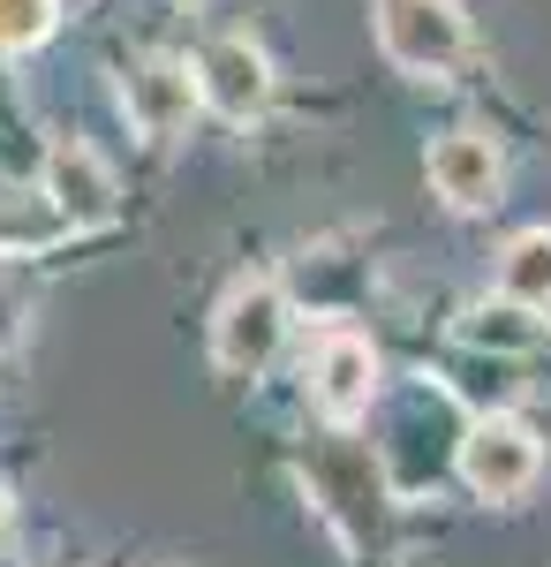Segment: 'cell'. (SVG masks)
<instances>
[{"label": "cell", "instance_id": "7c38bea8", "mask_svg": "<svg viewBox=\"0 0 551 567\" xmlns=\"http://www.w3.org/2000/svg\"><path fill=\"white\" fill-rule=\"evenodd\" d=\"M23 288H15V280H8V272H0V349H15V341H23Z\"/></svg>", "mask_w": 551, "mask_h": 567}, {"label": "cell", "instance_id": "52a82bcc", "mask_svg": "<svg viewBox=\"0 0 551 567\" xmlns=\"http://www.w3.org/2000/svg\"><path fill=\"white\" fill-rule=\"evenodd\" d=\"M430 189L454 205V213H491L499 205V189H507V159H499V144L484 130H446L430 144Z\"/></svg>", "mask_w": 551, "mask_h": 567}, {"label": "cell", "instance_id": "9c48e42d", "mask_svg": "<svg viewBox=\"0 0 551 567\" xmlns=\"http://www.w3.org/2000/svg\"><path fill=\"white\" fill-rule=\"evenodd\" d=\"M454 333H461L468 349H484V355H537L551 341V318L537 303H513V296H484V303L461 310Z\"/></svg>", "mask_w": 551, "mask_h": 567}, {"label": "cell", "instance_id": "5b68a950", "mask_svg": "<svg viewBox=\"0 0 551 567\" xmlns=\"http://www.w3.org/2000/svg\"><path fill=\"white\" fill-rule=\"evenodd\" d=\"M45 205H53V219L61 227H106V219L122 213V182H114V167L91 152V144H76V136H61L53 152H45Z\"/></svg>", "mask_w": 551, "mask_h": 567}, {"label": "cell", "instance_id": "8992f818", "mask_svg": "<svg viewBox=\"0 0 551 567\" xmlns=\"http://www.w3.org/2000/svg\"><path fill=\"white\" fill-rule=\"evenodd\" d=\"M378 401V349L363 333H325L310 355V409L325 424H355Z\"/></svg>", "mask_w": 551, "mask_h": 567}, {"label": "cell", "instance_id": "4fadbf2b", "mask_svg": "<svg viewBox=\"0 0 551 567\" xmlns=\"http://www.w3.org/2000/svg\"><path fill=\"white\" fill-rule=\"evenodd\" d=\"M8 529H15V499H8V484H0V545H8Z\"/></svg>", "mask_w": 551, "mask_h": 567}, {"label": "cell", "instance_id": "277c9868", "mask_svg": "<svg viewBox=\"0 0 551 567\" xmlns=\"http://www.w3.org/2000/svg\"><path fill=\"white\" fill-rule=\"evenodd\" d=\"M189 76H197V106H212L219 122H235V130L272 106V61L250 39H212L189 61Z\"/></svg>", "mask_w": 551, "mask_h": 567}, {"label": "cell", "instance_id": "7a4b0ae2", "mask_svg": "<svg viewBox=\"0 0 551 567\" xmlns=\"http://www.w3.org/2000/svg\"><path fill=\"white\" fill-rule=\"evenodd\" d=\"M378 45L408 76H454L468 53L461 0H378Z\"/></svg>", "mask_w": 551, "mask_h": 567}, {"label": "cell", "instance_id": "ba28073f", "mask_svg": "<svg viewBox=\"0 0 551 567\" xmlns=\"http://www.w3.org/2000/svg\"><path fill=\"white\" fill-rule=\"evenodd\" d=\"M122 114H128V130L152 136V144L181 136L189 114H197V76H189V61H167V53L136 61L122 76Z\"/></svg>", "mask_w": 551, "mask_h": 567}, {"label": "cell", "instance_id": "6da1fadb", "mask_svg": "<svg viewBox=\"0 0 551 567\" xmlns=\"http://www.w3.org/2000/svg\"><path fill=\"white\" fill-rule=\"evenodd\" d=\"M454 470L476 499H521L529 484L544 477V439L529 432L521 416H476L454 439Z\"/></svg>", "mask_w": 551, "mask_h": 567}, {"label": "cell", "instance_id": "3957f363", "mask_svg": "<svg viewBox=\"0 0 551 567\" xmlns=\"http://www.w3.org/2000/svg\"><path fill=\"white\" fill-rule=\"evenodd\" d=\"M288 318L295 310L280 296V280H235L227 303L212 310V363L235 371V379H257L288 341Z\"/></svg>", "mask_w": 551, "mask_h": 567}, {"label": "cell", "instance_id": "8fae6325", "mask_svg": "<svg viewBox=\"0 0 551 567\" xmlns=\"http://www.w3.org/2000/svg\"><path fill=\"white\" fill-rule=\"evenodd\" d=\"M61 23V0H0V53H31L53 39Z\"/></svg>", "mask_w": 551, "mask_h": 567}, {"label": "cell", "instance_id": "30bf717a", "mask_svg": "<svg viewBox=\"0 0 551 567\" xmlns=\"http://www.w3.org/2000/svg\"><path fill=\"white\" fill-rule=\"evenodd\" d=\"M499 296L551 310V227H521L499 250Z\"/></svg>", "mask_w": 551, "mask_h": 567}]
</instances>
